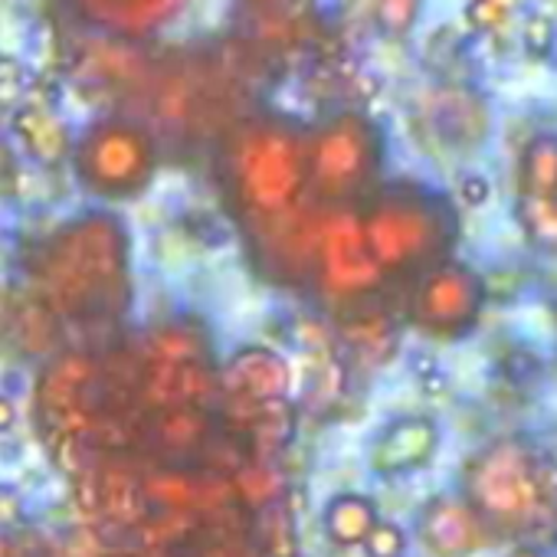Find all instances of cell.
<instances>
[{
	"instance_id": "obj_4",
	"label": "cell",
	"mask_w": 557,
	"mask_h": 557,
	"mask_svg": "<svg viewBox=\"0 0 557 557\" xmlns=\"http://www.w3.org/2000/svg\"><path fill=\"white\" fill-rule=\"evenodd\" d=\"M364 236L384 272L426 269L440 262L446 249L449 213L417 184H397L377 190L361 213Z\"/></svg>"
},
{
	"instance_id": "obj_32",
	"label": "cell",
	"mask_w": 557,
	"mask_h": 557,
	"mask_svg": "<svg viewBox=\"0 0 557 557\" xmlns=\"http://www.w3.org/2000/svg\"><path fill=\"white\" fill-rule=\"evenodd\" d=\"M508 557H544V554H541L537 547H531V544H521V547H515Z\"/></svg>"
},
{
	"instance_id": "obj_1",
	"label": "cell",
	"mask_w": 557,
	"mask_h": 557,
	"mask_svg": "<svg viewBox=\"0 0 557 557\" xmlns=\"http://www.w3.org/2000/svg\"><path fill=\"white\" fill-rule=\"evenodd\" d=\"M40 299L66 322H115L128 302V252L109 216L66 223L40 252Z\"/></svg>"
},
{
	"instance_id": "obj_30",
	"label": "cell",
	"mask_w": 557,
	"mask_h": 557,
	"mask_svg": "<svg viewBox=\"0 0 557 557\" xmlns=\"http://www.w3.org/2000/svg\"><path fill=\"white\" fill-rule=\"evenodd\" d=\"M249 8H262V11H283V8H293L299 0H246Z\"/></svg>"
},
{
	"instance_id": "obj_19",
	"label": "cell",
	"mask_w": 557,
	"mask_h": 557,
	"mask_svg": "<svg viewBox=\"0 0 557 557\" xmlns=\"http://www.w3.org/2000/svg\"><path fill=\"white\" fill-rule=\"evenodd\" d=\"M145 492L151 508H194L203 505V472L161 466L145 475Z\"/></svg>"
},
{
	"instance_id": "obj_7",
	"label": "cell",
	"mask_w": 557,
	"mask_h": 557,
	"mask_svg": "<svg viewBox=\"0 0 557 557\" xmlns=\"http://www.w3.org/2000/svg\"><path fill=\"white\" fill-rule=\"evenodd\" d=\"M482 306H485L482 278L462 262L440 259L420 272L410 319L420 332L433 338H459L479 322Z\"/></svg>"
},
{
	"instance_id": "obj_16",
	"label": "cell",
	"mask_w": 557,
	"mask_h": 557,
	"mask_svg": "<svg viewBox=\"0 0 557 557\" xmlns=\"http://www.w3.org/2000/svg\"><path fill=\"white\" fill-rule=\"evenodd\" d=\"M210 413L207 407L197 404H181V407H161L154 410V417L148 420V440L164 453V456H194L200 449L210 446Z\"/></svg>"
},
{
	"instance_id": "obj_27",
	"label": "cell",
	"mask_w": 557,
	"mask_h": 557,
	"mask_svg": "<svg viewBox=\"0 0 557 557\" xmlns=\"http://www.w3.org/2000/svg\"><path fill=\"white\" fill-rule=\"evenodd\" d=\"M200 557H262V554L252 550L249 541L239 534H213L210 531V537L200 547Z\"/></svg>"
},
{
	"instance_id": "obj_3",
	"label": "cell",
	"mask_w": 557,
	"mask_h": 557,
	"mask_svg": "<svg viewBox=\"0 0 557 557\" xmlns=\"http://www.w3.org/2000/svg\"><path fill=\"white\" fill-rule=\"evenodd\" d=\"M236 203L262 220H286L309 187V138L278 122L243 125L226 151Z\"/></svg>"
},
{
	"instance_id": "obj_9",
	"label": "cell",
	"mask_w": 557,
	"mask_h": 557,
	"mask_svg": "<svg viewBox=\"0 0 557 557\" xmlns=\"http://www.w3.org/2000/svg\"><path fill=\"white\" fill-rule=\"evenodd\" d=\"M417 534L433 557H472L485 547L492 528L466 495H436L423 505Z\"/></svg>"
},
{
	"instance_id": "obj_31",
	"label": "cell",
	"mask_w": 557,
	"mask_h": 557,
	"mask_svg": "<svg viewBox=\"0 0 557 557\" xmlns=\"http://www.w3.org/2000/svg\"><path fill=\"white\" fill-rule=\"evenodd\" d=\"M14 511H17V498H14V492H8V495H4V524H11V521L17 518Z\"/></svg>"
},
{
	"instance_id": "obj_11",
	"label": "cell",
	"mask_w": 557,
	"mask_h": 557,
	"mask_svg": "<svg viewBox=\"0 0 557 557\" xmlns=\"http://www.w3.org/2000/svg\"><path fill=\"white\" fill-rule=\"evenodd\" d=\"M216 377L207 368L203 358L197 361H145L141 371V400L154 410L161 407H181V404H197L207 407L210 397L216 394Z\"/></svg>"
},
{
	"instance_id": "obj_10",
	"label": "cell",
	"mask_w": 557,
	"mask_h": 557,
	"mask_svg": "<svg viewBox=\"0 0 557 557\" xmlns=\"http://www.w3.org/2000/svg\"><path fill=\"white\" fill-rule=\"evenodd\" d=\"M423 132L440 151H475L488 135V112L469 89H440L423 106Z\"/></svg>"
},
{
	"instance_id": "obj_18",
	"label": "cell",
	"mask_w": 557,
	"mask_h": 557,
	"mask_svg": "<svg viewBox=\"0 0 557 557\" xmlns=\"http://www.w3.org/2000/svg\"><path fill=\"white\" fill-rule=\"evenodd\" d=\"M518 184L524 197L557 200V135H534L518 164Z\"/></svg>"
},
{
	"instance_id": "obj_14",
	"label": "cell",
	"mask_w": 557,
	"mask_h": 557,
	"mask_svg": "<svg viewBox=\"0 0 557 557\" xmlns=\"http://www.w3.org/2000/svg\"><path fill=\"white\" fill-rule=\"evenodd\" d=\"M14 135L21 141V148L37 161V164H63L73 161L76 151V138L70 132V125L40 102H27L14 112Z\"/></svg>"
},
{
	"instance_id": "obj_20",
	"label": "cell",
	"mask_w": 557,
	"mask_h": 557,
	"mask_svg": "<svg viewBox=\"0 0 557 557\" xmlns=\"http://www.w3.org/2000/svg\"><path fill=\"white\" fill-rule=\"evenodd\" d=\"M203 528V511L194 508H154L135 531L138 541L151 550H164L184 541H194Z\"/></svg>"
},
{
	"instance_id": "obj_13",
	"label": "cell",
	"mask_w": 557,
	"mask_h": 557,
	"mask_svg": "<svg viewBox=\"0 0 557 557\" xmlns=\"http://www.w3.org/2000/svg\"><path fill=\"white\" fill-rule=\"evenodd\" d=\"M293 384V368L286 358H278L269 348H243L230 358L223 371V391L226 397H246V400H275L286 397Z\"/></svg>"
},
{
	"instance_id": "obj_24",
	"label": "cell",
	"mask_w": 557,
	"mask_h": 557,
	"mask_svg": "<svg viewBox=\"0 0 557 557\" xmlns=\"http://www.w3.org/2000/svg\"><path fill=\"white\" fill-rule=\"evenodd\" d=\"M407 531L397 524V521H377L374 524V531L368 534V541H364V550H368V557H404L407 554Z\"/></svg>"
},
{
	"instance_id": "obj_2",
	"label": "cell",
	"mask_w": 557,
	"mask_h": 557,
	"mask_svg": "<svg viewBox=\"0 0 557 557\" xmlns=\"http://www.w3.org/2000/svg\"><path fill=\"white\" fill-rule=\"evenodd\" d=\"M466 498L492 531L541 528L557 515V462L534 456L518 440L492 443L466 466Z\"/></svg>"
},
{
	"instance_id": "obj_28",
	"label": "cell",
	"mask_w": 557,
	"mask_h": 557,
	"mask_svg": "<svg viewBox=\"0 0 557 557\" xmlns=\"http://www.w3.org/2000/svg\"><path fill=\"white\" fill-rule=\"evenodd\" d=\"M459 197H462L466 207H482V203H488V197H492L488 177L479 174V171H466V174L459 177Z\"/></svg>"
},
{
	"instance_id": "obj_26",
	"label": "cell",
	"mask_w": 557,
	"mask_h": 557,
	"mask_svg": "<svg viewBox=\"0 0 557 557\" xmlns=\"http://www.w3.org/2000/svg\"><path fill=\"white\" fill-rule=\"evenodd\" d=\"M521 44L531 57H544L554 44V21L547 14H531L521 27Z\"/></svg>"
},
{
	"instance_id": "obj_15",
	"label": "cell",
	"mask_w": 557,
	"mask_h": 557,
	"mask_svg": "<svg viewBox=\"0 0 557 557\" xmlns=\"http://www.w3.org/2000/svg\"><path fill=\"white\" fill-rule=\"evenodd\" d=\"M99 495H102V521L115 528L135 531L151 515L145 475H138L122 459H109L106 466H99Z\"/></svg>"
},
{
	"instance_id": "obj_8",
	"label": "cell",
	"mask_w": 557,
	"mask_h": 557,
	"mask_svg": "<svg viewBox=\"0 0 557 557\" xmlns=\"http://www.w3.org/2000/svg\"><path fill=\"white\" fill-rule=\"evenodd\" d=\"M315 262L338 293H364L384 275L364 236L361 216H338L332 226H325Z\"/></svg>"
},
{
	"instance_id": "obj_17",
	"label": "cell",
	"mask_w": 557,
	"mask_h": 557,
	"mask_svg": "<svg viewBox=\"0 0 557 557\" xmlns=\"http://www.w3.org/2000/svg\"><path fill=\"white\" fill-rule=\"evenodd\" d=\"M377 521H381L377 505L361 492L332 495L322 511V528H325L329 541L338 547H364V541Z\"/></svg>"
},
{
	"instance_id": "obj_22",
	"label": "cell",
	"mask_w": 557,
	"mask_h": 557,
	"mask_svg": "<svg viewBox=\"0 0 557 557\" xmlns=\"http://www.w3.org/2000/svg\"><path fill=\"white\" fill-rule=\"evenodd\" d=\"M233 488H236V505L249 508V511H262L265 505L283 498V475H278L269 459H246L236 472H233Z\"/></svg>"
},
{
	"instance_id": "obj_33",
	"label": "cell",
	"mask_w": 557,
	"mask_h": 557,
	"mask_svg": "<svg viewBox=\"0 0 557 557\" xmlns=\"http://www.w3.org/2000/svg\"><path fill=\"white\" fill-rule=\"evenodd\" d=\"M106 557H141V554H135V550H109Z\"/></svg>"
},
{
	"instance_id": "obj_5",
	"label": "cell",
	"mask_w": 557,
	"mask_h": 557,
	"mask_svg": "<svg viewBox=\"0 0 557 557\" xmlns=\"http://www.w3.org/2000/svg\"><path fill=\"white\" fill-rule=\"evenodd\" d=\"M73 171L79 184L99 197H138L158 171L154 141L138 122L99 119L76 138Z\"/></svg>"
},
{
	"instance_id": "obj_12",
	"label": "cell",
	"mask_w": 557,
	"mask_h": 557,
	"mask_svg": "<svg viewBox=\"0 0 557 557\" xmlns=\"http://www.w3.org/2000/svg\"><path fill=\"white\" fill-rule=\"evenodd\" d=\"M440 449V426L430 417H400L387 423L374 446H371V466L381 475H407L413 469H423Z\"/></svg>"
},
{
	"instance_id": "obj_21",
	"label": "cell",
	"mask_w": 557,
	"mask_h": 557,
	"mask_svg": "<svg viewBox=\"0 0 557 557\" xmlns=\"http://www.w3.org/2000/svg\"><path fill=\"white\" fill-rule=\"evenodd\" d=\"M252 531H256V550L262 557H299L296 515L289 511V505L283 498L256 511Z\"/></svg>"
},
{
	"instance_id": "obj_6",
	"label": "cell",
	"mask_w": 557,
	"mask_h": 557,
	"mask_svg": "<svg viewBox=\"0 0 557 557\" xmlns=\"http://www.w3.org/2000/svg\"><path fill=\"white\" fill-rule=\"evenodd\" d=\"M381 168V135L361 115H338L309 138V187L322 200H358L374 190Z\"/></svg>"
},
{
	"instance_id": "obj_25",
	"label": "cell",
	"mask_w": 557,
	"mask_h": 557,
	"mask_svg": "<svg viewBox=\"0 0 557 557\" xmlns=\"http://www.w3.org/2000/svg\"><path fill=\"white\" fill-rule=\"evenodd\" d=\"M515 8V0H472V4L466 8V21L475 27V30H492V27H498L505 17H508V11Z\"/></svg>"
},
{
	"instance_id": "obj_23",
	"label": "cell",
	"mask_w": 557,
	"mask_h": 557,
	"mask_svg": "<svg viewBox=\"0 0 557 557\" xmlns=\"http://www.w3.org/2000/svg\"><path fill=\"white\" fill-rule=\"evenodd\" d=\"M423 0H374V21L387 37H407L420 21Z\"/></svg>"
},
{
	"instance_id": "obj_29",
	"label": "cell",
	"mask_w": 557,
	"mask_h": 557,
	"mask_svg": "<svg viewBox=\"0 0 557 557\" xmlns=\"http://www.w3.org/2000/svg\"><path fill=\"white\" fill-rule=\"evenodd\" d=\"M60 557H106V550H102V541L96 537V531L92 528H83V531H76L66 541V547L60 550Z\"/></svg>"
}]
</instances>
